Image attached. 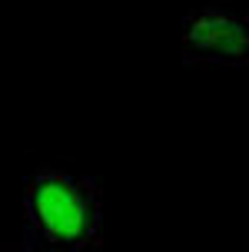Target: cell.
<instances>
[{
    "label": "cell",
    "instance_id": "obj_3",
    "mask_svg": "<svg viewBox=\"0 0 249 252\" xmlns=\"http://www.w3.org/2000/svg\"><path fill=\"white\" fill-rule=\"evenodd\" d=\"M0 252H40V249H34V246H27V249H0Z\"/></svg>",
    "mask_w": 249,
    "mask_h": 252
},
{
    "label": "cell",
    "instance_id": "obj_1",
    "mask_svg": "<svg viewBox=\"0 0 249 252\" xmlns=\"http://www.w3.org/2000/svg\"><path fill=\"white\" fill-rule=\"evenodd\" d=\"M27 246L40 252H90L103 232V189L97 179L40 169L24 192Z\"/></svg>",
    "mask_w": 249,
    "mask_h": 252
},
{
    "label": "cell",
    "instance_id": "obj_2",
    "mask_svg": "<svg viewBox=\"0 0 249 252\" xmlns=\"http://www.w3.org/2000/svg\"><path fill=\"white\" fill-rule=\"evenodd\" d=\"M183 60L189 63H219V66H246L249 40L246 17L239 10L206 3L186 17L183 24Z\"/></svg>",
    "mask_w": 249,
    "mask_h": 252
}]
</instances>
